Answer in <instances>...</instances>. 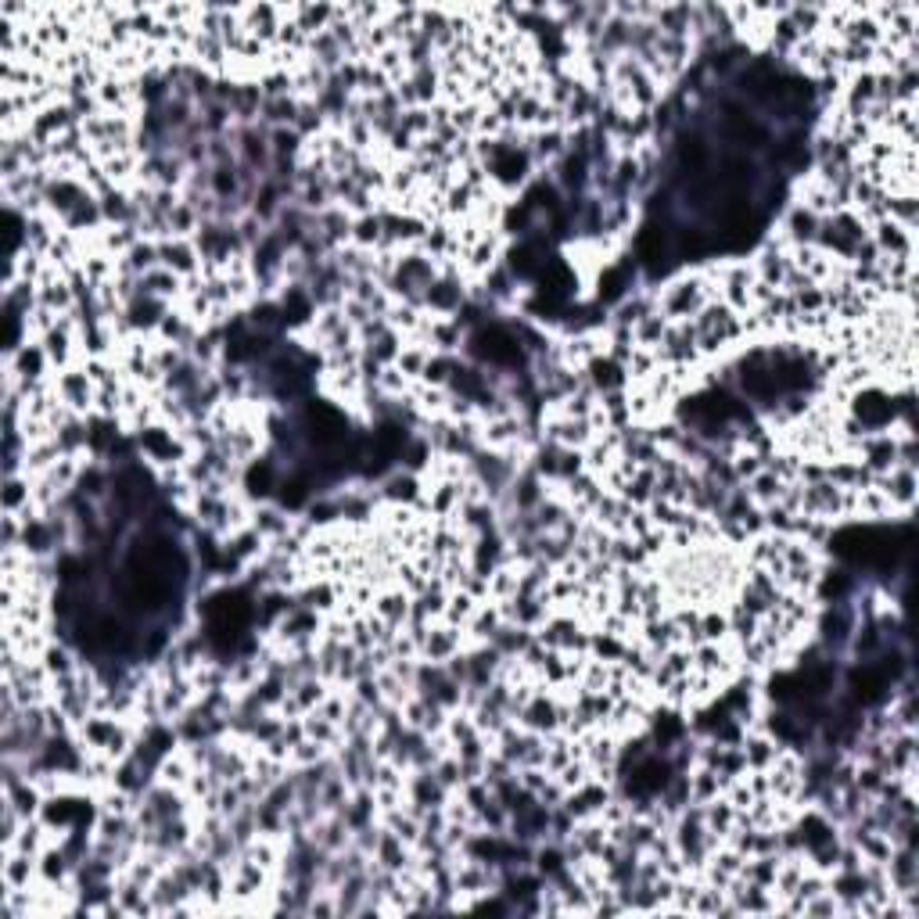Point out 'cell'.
<instances>
[{
    "label": "cell",
    "instance_id": "cell-1",
    "mask_svg": "<svg viewBox=\"0 0 919 919\" xmlns=\"http://www.w3.org/2000/svg\"><path fill=\"white\" fill-rule=\"evenodd\" d=\"M708 302H711V284L704 281V277H686V281L672 284V288L665 291V298H661V306L657 309H661L672 324H679V320H693Z\"/></svg>",
    "mask_w": 919,
    "mask_h": 919
},
{
    "label": "cell",
    "instance_id": "cell-2",
    "mask_svg": "<svg viewBox=\"0 0 919 919\" xmlns=\"http://www.w3.org/2000/svg\"><path fill=\"white\" fill-rule=\"evenodd\" d=\"M54 392L72 413H87L97 406V381L87 374V367H65L54 377Z\"/></svg>",
    "mask_w": 919,
    "mask_h": 919
},
{
    "label": "cell",
    "instance_id": "cell-3",
    "mask_svg": "<svg viewBox=\"0 0 919 919\" xmlns=\"http://www.w3.org/2000/svg\"><path fill=\"white\" fill-rule=\"evenodd\" d=\"M460 306H464V281L456 273H438V281L424 291V309L449 316L460 313Z\"/></svg>",
    "mask_w": 919,
    "mask_h": 919
},
{
    "label": "cell",
    "instance_id": "cell-4",
    "mask_svg": "<svg viewBox=\"0 0 919 919\" xmlns=\"http://www.w3.org/2000/svg\"><path fill=\"white\" fill-rule=\"evenodd\" d=\"M779 751H783V744H776V740L765 736V733H754V736L744 733V740H740V754H744L747 769H758V772L772 769V762L779 758Z\"/></svg>",
    "mask_w": 919,
    "mask_h": 919
},
{
    "label": "cell",
    "instance_id": "cell-5",
    "mask_svg": "<svg viewBox=\"0 0 919 919\" xmlns=\"http://www.w3.org/2000/svg\"><path fill=\"white\" fill-rule=\"evenodd\" d=\"M819 227H823V216H815V212L805 209V205H794V209L787 212V237L794 241V248L815 245Z\"/></svg>",
    "mask_w": 919,
    "mask_h": 919
},
{
    "label": "cell",
    "instance_id": "cell-6",
    "mask_svg": "<svg viewBox=\"0 0 919 919\" xmlns=\"http://www.w3.org/2000/svg\"><path fill=\"white\" fill-rule=\"evenodd\" d=\"M801 916H808V919H823V916H841V898L833 891H823V894H815L812 902H805V909H801Z\"/></svg>",
    "mask_w": 919,
    "mask_h": 919
}]
</instances>
